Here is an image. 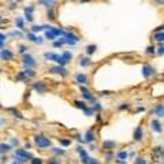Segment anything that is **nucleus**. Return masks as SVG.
<instances>
[{"mask_svg": "<svg viewBox=\"0 0 164 164\" xmlns=\"http://www.w3.org/2000/svg\"><path fill=\"white\" fill-rule=\"evenodd\" d=\"M16 79H21V81H26V75L23 74V71H21L19 74H16Z\"/></svg>", "mask_w": 164, "mask_h": 164, "instance_id": "nucleus-32", "label": "nucleus"}, {"mask_svg": "<svg viewBox=\"0 0 164 164\" xmlns=\"http://www.w3.org/2000/svg\"><path fill=\"white\" fill-rule=\"evenodd\" d=\"M22 63H23V66L26 68H33L36 64H37L36 60H34V57H33L32 55H25L23 59H22Z\"/></svg>", "mask_w": 164, "mask_h": 164, "instance_id": "nucleus-3", "label": "nucleus"}, {"mask_svg": "<svg viewBox=\"0 0 164 164\" xmlns=\"http://www.w3.org/2000/svg\"><path fill=\"white\" fill-rule=\"evenodd\" d=\"M81 92H82V96H84V97L86 98V100L92 101V103H93V101H96L94 96H93L92 93H90L89 90H87V89H86V87H85V86H81Z\"/></svg>", "mask_w": 164, "mask_h": 164, "instance_id": "nucleus-10", "label": "nucleus"}, {"mask_svg": "<svg viewBox=\"0 0 164 164\" xmlns=\"http://www.w3.org/2000/svg\"><path fill=\"white\" fill-rule=\"evenodd\" d=\"M15 23H16V27H19L21 30H25V22L21 16H16L15 18Z\"/></svg>", "mask_w": 164, "mask_h": 164, "instance_id": "nucleus-21", "label": "nucleus"}, {"mask_svg": "<svg viewBox=\"0 0 164 164\" xmlns=\"http://www.w3.org/2000/svg\"><path fill=\"white\" fill-rule=\"evenodd\" d=\"M155 32H163V26H159V27H157V29H156V30H155Z\"/></svg>", "mask_w": 164, "mask_h": 164, "instance_id": "nucleus-53", "label": "nucleus"}, {"mask_svg": "<svg viewBox=\"0 0 164 164\" xmlns=\"http://www.w3.org/2000/svg\"><path fill=\"white\" fill-rule=\"evenodd\" d=\"M153 40L155 41H157V43H163V40H164V34H163V32H155V34H153Z\"/></svg>", "mask_w": 164, "mask_h": 164, "instance_id": "nucleus-17", "label": "nucleus"}, {"mask_svg": "<svg viewBox=\"0 0 164 164\" xmlns=\"http://www.w3.org/2000/svg\"><path fill=\"white\" fill-rule=\"evenodd\" d=\"M163 45H161V44H160V45H159V48L157 49H156V53H157V55H160V56H161V55H163Z\"/></svg>", "mask_w": 164, "mask_h": 164, "instance_id": "nucleus-41", "label": "nucleus"}, {"mask_svg": "<svg viewBox=\"0 0 164 164\" xmlns=\"http://www.w3.org/2000/svg\"><path fill=\"white\" fill-rule=\"evenodd\" d=\"M62 57L66 60V62H70L71 60V57H73V55H71V52H68V51H66V52H63V55H62Z\"/></svg>", "mask_w": 164, "mask_h": 164, "instance_id": "nucleus-25", "label": "nucleus"}, {"mask_svg": "<svg viewBox=\"0 0 164 164\" xmlns=\"http://www.w3.org/2000/svg\"><path fill=\"white\" fill-rule=\"evenodd\" d=\"M33 89H34L36 92H38V93H45L46 86H45V84H44L43 81H38V82H34V84H33Z\"/></svg>", "mask_w": 164, "mask_h": 164, "instance_id": "nucleus-7", "label": "nucleus"}, {"mask_svg": "<svg viewBox=\"0 0 164 164\" xmlns=\"http://www.w3.org/2000/svg\"><path fill=\"white\" fill-rule=\"evenodd\" d=\"M84 112H85V115H87V116H92V115L94 114V111H93L92 108H86V109H84Z\"/></svg>", "mask_w": 164, "mask_h": 164, "instance_id": "nucleus-35", "label": "nucleus"}, {"mask_svg": "<svg viewBox=\"0 0 164 164\" xmlns=\"http://www.w3.org/2000/svg\"><path fill=\"white\" fill-rule=\"evenodd\" d=\"M127 159H128V153L126 152V150L119 152V153H118V156H116L118 163H120V164H126V163H127Z\"/></svg>", "mask_w": 164, "mask_h": 164, "instance_id": "nucleus-8", "label": "nucleus"}, {"mask_svg": "<svg viewBox=\"0 0 164 164\" xmlns=\"http://www.w3.org/2000/svg\"><path fill=\"white\" fill-rule=\"evenodd\" d=\"M57 57H59V55H57V53H53V52H46V53H45V59L52 60V62H56Z\"/></svg>", "mask_w": 164, "mask_h": 164, "instance_id": "nucleus-19", "label": "nucleus"}, {"mask_svg": "<svg viewBox=\"0 0 164 164\" xmlns=\"http://www.w3.org/2000/svg\"><path fill=\"white\" fill-rule=\"evenodd\" d=\"M64 43H67V44H70V45H75L77 43H78L81 38H79V36L78 34H75V33H71V32H64Z\"/></svg>", "mask_w": 164, "mask_h": 164, "instance_id": "nucleus-2", "label": "nucleus"}, {"mask_svg": "<svg viewBox=\"0 0 164 164\" xmlns=\"http://www.w3.org/2000/svg\"><path fill=\"white\" fill-rule=\"evenodd\" d=\"M146 53H148V55H153V53H155V48H153L152 45H149V46L146 48Z\"/></svg>", "mask_w": 164, "mask_h": 164, "instance_id": "nucleus-37", "label": "nucleus"}, {"mask_svg": "<svg viewBox=\"0 0 164 164\" xmlns=\"http://www.w3.org/2000/svg\"><path fill=\"white\" fill-rule=\"evenodd\" d=\"M26 51H27V46H25V45H21V46H19V52H21V53H25Z\"/></svg>", "mask_w": 164, "mask_h": 164, "instance_id": "nucleus-43", "label": "nucleus"}, {"mask_svg": "<svg viewBox=\"0 0 164 164\" xmlns=\"http://www.w3.org/2000/svg\"><path fill=\"white\" fill-rule=\"evenodd\" d=\"M2 22H3V16L0 15V23H2Z\"/></svg>", "mask_w": 164, "mask_h": 164, "instance_id": "nucleus-55", "label": "nucleus"}, {"mask_svg": "<svg viewBox=\"0 0 164 164\" xmlns=\"http://www.w3.org/2000/svg\"><path fill=\"white\" fill-rule=\"evenodd\" d=\"M41 30H44L43 26H33L32 27V33H40Z\"/></svg>", "mask_w": 164, "mask_h": 164, "instance_id": "nucleus-34", "label": "nucleus"}, {"mask_svg": "<svg viewBox=\"0 0 164 164\" xmlns=\"http://www.w3.org/2000/svg\"><path fill=\"white\" fill-rule=\"evenodd\" d=\"M38 4L44 5L46 8H53L56 5V0H38Z\"/></svg>", "mask_w": 164, "mask_h": 164, "instance_id": "nucleus-11", "label": "nucleus"}, {"mask_svg": "<svg viewBox=\"0 0 164 164\" xmlns=\"http://www.w3.org/2000/svg\"><path fill=\"white\" fill-rule=\"evenodd\" d=\"M15 156L16 157H19V159H23V160H32L33 159V155L32 153H29V152H26L25 149H16L15 150Z\"/></svg>", "mask_w": 164, "mask_h": 164, "instance_id": "nucleus-4", "label": "nucleus"}, {"mask_svg": "<svg viewBox=\"0 0 164 164\" xmlns=\"http://www.w3.org/2000/svg\"><path fill=\"white\" fill-rule=\"evenodd\" d=\"M7 156H2V163H4V161H5V163H7Z\"/></svg>", "mask_w": 164, "mask_h": 164, "instance_id": "nucleus-52", "label": "nucleus"}, {"mask_svg": "<svg viewBox=\"0 0 164 164\" xmlns=\"http://www.w3.org/2000/svg\"><path fill=\"white\" fill-rule=\"evenodd\" d=\"M105 157H107V161H111V159H112V153H105Z\"/></svg>", "mask_w": 164, "mask_h": 164, "instance_id": "nucleus-45", "label": "nucleus"}, {"mask_svg": "<svg viewBox=\"0 0 164 164\" xmlns=\"http://www.w3.org/2000/svg\"><path fill=\"white\" fill-rule=\"evenodd\" d=\"M63 44H64V38H62V40H57V41H55V43H53V45H55V46H62Z\"/></svg>", "mask_w": 164, "mask_h": 164, "instance_id": "nucleus-36", "label": "nucleus"}, {"mask_svg": "<svg viewBox=\"0 0 164 164\" xmlns=\"http://www.w3.org/2000/svg\"><path fill=\"white\" fill-rule=\"evenodd\" d=\"M130 108V104H126V105H120L119 109H128Z\"/></svg>", "mask_w": 164, "mask_h": 164, "instance_id": "nucleus-47", "label": "nucleus"}, {"mask_svg": "<svg viewBox=\"0 0 164 164\" xmlns=\"http://www.w3.org/2000/svg\"><path fill=\"white\" fill-rule=\"evenodd\" d=\"M30 161H32V164H43V160H41V159H34L33 157Z\"/></svg>", "mask_w": 164, "mask_h": 164, "instance_id": "nucleus-39", "label": "nucleus"}, {"mask_svg": "<svg viewBox=\"0 0 164 164\" xmlns=\"http://www.w3.org/2000/svg\"><path fill=\"white\" fill-rule=\"evenodd\" d=\"M150 125H152V128L156 131V133H161V131H163V127H161L163 125H161V122H159L157 119L152 120V123H150Z\"/></svg>", "mask_w": 164, "mask_h": 164, "instance_id": "nucleus-13", "label": "nucleus"}, {"mask_svg": "<svg viewBox=\"0 0 164 164\" xmlns=\"http://www.w3.org/2000/svg\"><path fill=\"white\" fill-rule=\"evenodd\" d=\"M11 36H12V37H16V36H21V33L19 32H11Z\"/></svg>", "mask_w": 164, "mask_h": 164, "instance_id": "nucleus-50", "label": "nucleus"}, {"mask_svg": "<svg viewBox=\"0 0 164 164\" xmlns=\"http://www.w3.org/2000/svg\"><path fill=\"white\" fill-rule=\"evenodd\" d=\"M11 145L10 144H0V153H7L11 150Z\"/></svg>", "mask_w": 164, "mask_h": 164, "instance_id": "nucleus-22", "label": "nucleus"}, {"mask_svg": "<svg viewBox=\"0 0 164 164\" xmlns=\"http://www.w3.org/2000/svg\"><path fill=\"white\" fill-rule=\"evenodd\" d=\"M49 164H60V163H59V160L53 159V160H49Z\"/></svg>", "mask_w": 164, "mask_h": 164, "instance_id": "nucleus-48", "label": "nucleus"}, {"mask_svg": "<svg viewBox=\"0 0 164 164\" xmlns=\"http://www.w3.org/2000/svg\"><path fill=\"white\" fill-rule=\"evenodd\" d=\"M45 37L48 38V40H55V38H56L53 34H52V32H49V30H46L45 32Z\"/></svg>", "mask_w": 164, "mask_h": 164, "instance_id": "nucleus-33", "label": "nucleus"}, {"mask_svg": "<svg viewBox=\"0 0 164 164\" xmlns=\"http://www.w3.org/2000/svg\"><path fill=\"white\" fill-rule=\"evenodd\" d=\"M37 38H38V36H36L34 33H27V40H29V41L37 43Z\"/></svg>", "mask_w": 164, "mask_h": 164, "instance_id": "nucleus-26", "label": "nucleus"}, {"mask_svg": "<svg viewBox=\"0 0 164 164\" xmlns=\"http://www.w3.org/2000/svg\"><path fill=\"white\" fill-rule=\"evenodd\" d=\"M96 49H97V45H94V44H90V45L86 46V53L87 55H93L96 52Z\"/></svg>", "mask_w": 164, "mask_h": 164, "instance_id": "nucleus-23", "label": "nucleus"}, {"mask_svg": "<svg viewBox=\"0 0 164 164\" xmlns=\"http://www.w3.org/2000/svg\"><path fill=\"white\" fill-rule=\"evenodd\" d=\"M26 21L27 22H33V15H26Z\"/></svg>", "mask_w": 164, "mask_h": 164, "instance_id": "nucleus-49", "label": "nucleus"}, {"mask_svg": "<svg viewBox=\"0 0 164 164\" xmlns=\"http://www.w3.org/2000/svg\"><path fill=\"white\" fill-rule=\"evenodd\" d=\"M153 2H155L156 4H160V5H161V4L164 3V0H153Z\"/></svg>", "mask_w": 164, "mask_h": 164, "instance_id": "nucleus-51", "label": "nucleus"}, {"mask_svg": "<svg viewBox=\"0 0 164 164\" xmlns=\"http://www.w3.org/2000/svg\"><path fill=\"white\" fill-rule=\"evenodd\" d=\"M34 142H36V145H37L40 149H45V148H49L51 146V139L49 138H46L45 135H36L34 137Z\"/></svg>", "mask_w": 164, "mask_h": 164, "instance_id": "nucleus-1", "label": "nucleus"}, {"mask_svg": "<svg viewBox=\"0 0 164 164\" xmlns=\"http://www.w3.org/2000/svg\"><path fill=\"white\" fill-rule=\"evenodd\" d=\"M5 40H7V36L3 34V33H0V46L3 45V43H4Z\"/></svg>", "mask_w": 164, "mask_h": 164, "instance_id": "nucleus-38", "label": "nucleus"}, {"mask_svg": "<svg viewBox=\"0 0 164 164\" xmlns=\"http://www.w3.org/2000/svg\"><path fill=\"white\" fill-rule=\"evenodd\" d=\"M135 164H146V161H145L142 157H138V159L135 160Z\"/></svg>", "mask_w": 164, "mask_h": 164, "instance_id": "nucleus-42", "label": "nucleus"}, {"mask_svg": "<svg viewBox=\"0 0 164 164\" xmlns=\"http://www.w3.org/2000/svg\"><path fill=\"white\" fill-rule=\"evenodd\" d=\"M79 64H81L82 67H87V66H90V60L87 59V57H81V59H79Z\"/></svg>", "mask_w": 164, "mask_h": 164, "instance_id": "nucleus-24", "label": "nucleus"}, {"mask_svg": "<svg viewBox=\"0 0 164 164\" xmlns=\"http://www.w3.org/2000/svg\"><path fill=\"white\" fill-rule=\"evenodd\" d=\"M163 104H157V105L155 107V109H153V115L157 118H163Z\"/></svg>", "mask_w": 164, "mask_h": 164, "instance_id": "nucleus-14", "label": "nucleus"}, {"mask_svg": "<svg viewBox=\"0 0 164 164\" xmlns=\"http://www.w3.org/2000/svg\"><path fill=\"white\" fill-rule=\"evenodd\" d=\"M52 152H53V153H56V155H62V156H64L66 155V152H64V150H63V149H57V148H52Z\"/></svg>", "mask_w": 164, "mask_h": 164, "instance_id": "nucleus-31", "label": "nucleus"}, {"mask_svg": "<svg viewBox=\"0 0 164 164\" xmlns=\"http://www.w3.org/2000/svg\"><path fill=\"white\" fill-rule=\"evenodd\" d=\"M75 81L82 86V85H85L87 82V75L86 74H78V75L75 77Z\"/></svg>", "mask_w": 164, "mask_h": 164, "instance_id": "nucleus-15", "label": "nucleus"}, {"mask_svg": "<svg viewBox=\"0 0 164 164\" xmlns=\"http://www.w3.org/2000/svg\"><path fill=\"white\" fill-rule=\"evenodd\" d=\"M103 146H104V149L111 150V149H114V148L116 146V142H114V141H104Z\"/></svg>", "mask_w": 164, "mask_h": 164, "instance_id": "nucleus-18", "label": "nucleus"}, {"mask_svg": "<svg viewBox=\"0 0 164 164\" xmlns=\"http://www.w3.org/2000/svg\"><path fill=\"white\" fill-rule=\"evenodd\" d=\"M87 164H100V163H98V161L96 160V159H90L89 163H87Z\"/></svg>", "mask_w": 164, "mask_h": 164, "instance_id": "nucleus-46", "label": "nucleus"}, {"mask_svg": "<svg viewBox=\"0 0 164 164\" xmlns=\"http://www.w3.org/2000/svg\"><path fill=\"white\" fill-rule=\"evenodd\" d=\"M8 2H11V0H8Z\"/></svg>", "mask_w": 164, "mask_h": 164, "instance_id": "nucleus-56", "label": "nucleus"}, {"mask_svg": "<svg viewBox=\"0 0 164 164\" xmlns=\"http://www.w3.org/2000/svg\"><path fill=\"white\" fill-rule=\"evenodd\" d=\"M56 62L59 63V66H62V67H64V66L67 64V62H66V60L62 57V55H59V57H57V60H56Z\"/></svg>", "mask_w": 164, "mask_h": 164, "instance_id": "nucleus-30", "label": "nucleus"}, {"mask_svg": "<svg viewBox=\"0 0 164 164\" xmlns=\"http://www.w3.org/2000/svg\"><path fill=\"white\" fill-rule=\"evenodd\" d=\"M23 74L26 75V78H27V77H34L36 75V73L32 70V68H26V70L23 71Z\"/></svg>", "mask_w": 164, "mask_h": 164, "instance_id": "nucleus-28", "label": "nucleus"}, {"mask_svg": "<svg viewBox=\"0 0 164 164\" xmlns=\"http://www.w3.org/2000/svg\"><path fill=\"white\" fill-rule=\"evenodd\" d=\"M74 104H75L77 108H81L82 111L87 108V105H86V103H85V101H81V100H74Z\"/></svg>", "mask_w": 164, "mask_h": 164, "instance_id": "nucleus-20", "label": "nucleus"}, {"mask_svg": "<svg viewBox=\"0 0 164 164\" xmlns=\"http://www.w3.org/2000/svg\"><path fill=\"white\" fill-rule=\"evenodd\" d=\"M12 145H18V139H12Z\"/></svg>", "mask_w": 164, "mask_h": 164, "instance_id": "nucleus-54", "label": "nucleus"}, {"mask_svg": "<svg viewBox=\"0 0 164 164\" xmlns=\"http://www.w3.org/2000/svg\"><path fill=\"white\" fill-rule=\"evenodd\" d=\"M155 74H156V70L152 67V66L145 64L144 67H142V75H144L145 78H150V77L155 75Z\"/></svg>", "mask_w": 164, "mask_h": 164, "instance_id": "nucleus-5", "label": "nucleus"}, {"mask_svg": "<svg viewBox=\"0 0 164 164\" xmlns=\"http://www.w3.org/2000/svg\"><path fill=\"white\" fill-rule=\"evenodd\" d=\"M60 142H62V145H64V146H68V145L71 144V142L67 141V139H60Z\"/></svg>", "mask_w": 164, "mask_h": 164, "instance_id": "nucleus-44", "label": "nucleus"}, {"mask_svg": "<svg viewBox=\"0 0 164 164\" xmlns=\"http://www.w3.org/2000/svg\"><path fill=\"white\" fill-rule=\"evenodd\" d=\"M0 57H2V60H11L14 57V53L11 52V49L3 48L2 52H0Z\"/></svg>", "mask_w": 164, "mask_h": 164, "instance_id": "nucleus-6", "label": "nucleus"}, {"mask_svg": "<svg viewBox=\"0 0 164 164\" xmlns=\"http://www.w3.org/2000/svg\"><path fill=\"white\" fill-rule=\"evenodd\" d=\"M48 18L52 19V21H53V19H56V12H55L53 8H49V10H48Z\"/></svg>", "mask_w": 164, "mask_h": 164, "instance_id": "nucleus-27", "label": "nucleus"}, {"mask_svg": "<svg viewBox=\"0 0 164 164\" xmlns=\"http://www.w3.org/2000/svg\"><path fill=\"white\" fill-rule=\"evenodd\" d=\"M85 139H86V142H92L96 139V134L93 133V130H89L86 131V134H85Z\"/></svg>", "mask_w": 164, "mask_h": 164, "instance_id": "nucleus-16", "label": "nucleus"}, {"mask_svg": "<svg viewBox=\"0 0 164 164\" xmlns=\"http://www.w3.org/2000/svg\"><path fill=\"white\" fill-rule=\"evenodd\" d=\"M49 71H51V73H55V74H60L62 77L67 75V71H66V68L62 67V66H55V67H51V68H49Z\"/></svg>", "mask_w": 164, "mask_h": 164, "instance_id": "nucleus-9", "label": "nucleus"}, {"mask_svg": "<svg viewBox=\"0 0 164 164\" xmlns=\"http://www.w3.org/2000/svg\"><path fill=\"white\" fill-rule=\"evenodd\" d=\"M93 111H100V109H101V105H100V103H94V105H93Z\"/></svg>", "mask_w": 164, "mask_h": 164, "instance_id": "nucleus-40", "label": "nucleus"}, {"mask_svg": "<svg viewBox=\"0 0 164 164\" xmlns=\"http://www.w3.org/2000/svg\"><path fill=\"white\" fill-rule=\"evenodd\" d=\"M144 137V131H142V126H137L135 131H134V139L135 141H141Z\"/></svg>", "mask_w": 164, "mask_h": 164, "instance_id": "nucleus-12", "label": "nucleus"}, {"mask_svg": "<svg viewBox=\"0 0 164 164\" xmlns=\"http://www.w3.org/2000/svg\"><path fill=\"white\" fill-rule=\"evenodd\" d=\"M33 11H34V7H33V5H29V7L25 8V14H26V15H33Z\"/></svg>", "mask_w": 164, "mask_h": 164, "instance_id": "nucleus-29", "label": "nucleus"}]
</instances>
